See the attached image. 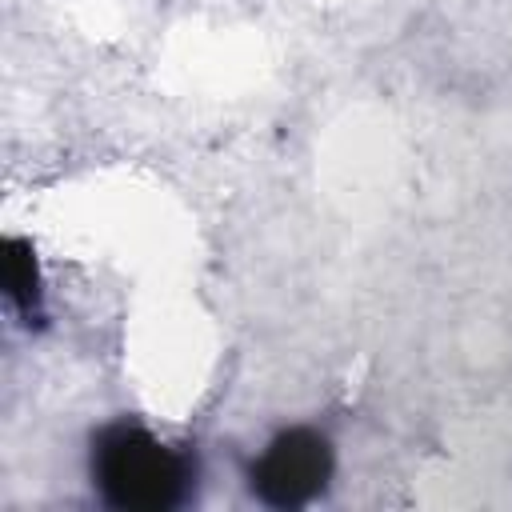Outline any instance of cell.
<instances>
[{
    "label": "cell",
    "mask_w": 512,
    "mask_h": 512,
    "mask_svg": "<svg viewBox=\"0 0 512 512\" xmlns=\"http://www.w3.org/2000/svg\"><path fill=\"white\" fill-rule=\"evenodd\" d=\"M92 476L112 508L164 512L184 500L192 468L180 452L160 444L152 432L136 424H116L96 440Z\"/></svg>",
    "instance_id": "cell-1"
},
{
    "label": "cell",
    "mask_w": 512,
    "mask_h": 512,
    "mask_svg": "<svg viewBox=\"0 0 512 512\" xmlns=\"http://www.w3.org/2000/svg\"><path fill=\"white\" fill-rule=\"evenodd\" d=\"M332 476V444L312 428L280 432L252 464V488L272 508L308 504Z\"/></svg>",
    "instance_id": "cell-2"
},
{
    "label": "cell",
    "mask_w": 512,
    "mask_h": 512,
    "mask_svg": "<svg viewBox=\"0 0 512 512\" xmlns=\"http://www.w3.org/2000/svg\"><path fill=\"white\" fill-rule=\"evenodd\" d=\"M0 252H4V288H8L12 304H16L24 316H32V312L40 308V272H36V252H32V244H28V240H20V236H8Z\"/></svg>",
    "instance_id": "cell-3"
}]
</instances>
